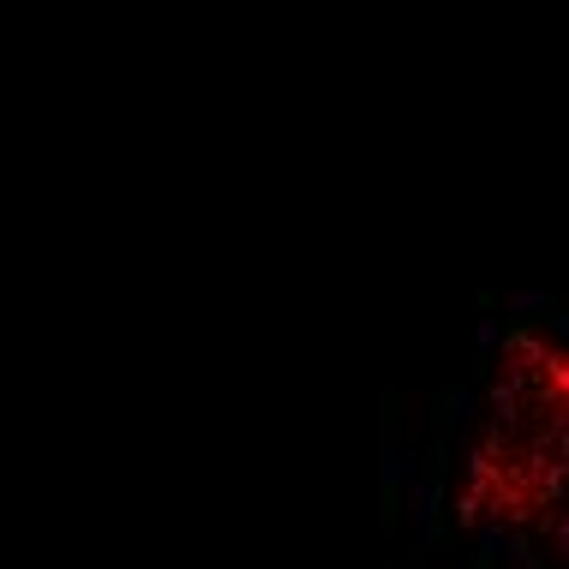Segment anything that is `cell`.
<instances>
[{"label":"cell","instance_id":"obj_1","mask_svg":"<svg viewBox=\"0 0 569 569\" xmlns=\"http://www.w3.org/2000/svg\"><path fill=\"white\" fill-rule=\"evenodd\" d=\"M468 528L528 533L569 510V336L521 325L498 342L480 420L461 450Z\"/></svg>","mask_w":569,"mask_h":569},{"label":"cell","instance_id":"obj_2","mask_svg":"<svg viewBox=\"0 0 569 569\" xmlns=\"http://www.w3.org/2000/svg\"><path fill=\"white\" fill-rule=\"evenodd\" d=\"M558 546H563V558H569V510H563V521H558Z\"/></svg>","mask_w":569,"mask_h":569}]
</instances>
